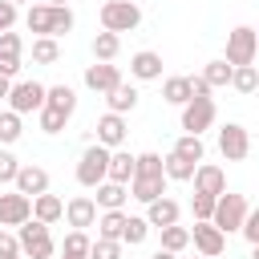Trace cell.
Masks as SVG:
<instances>
[{
    "label": "cell",
    "instance_id": "obj_3",
    "mask_svg": "<svg viewBox=\"0 0 259 259\" xmlns=\"http://www.w3.org/2000/svg\"><path fill=\"white\" fill-rule=\"evenodd\" d=\"M16 239H20V251L28 259H53V251H57V243L49 235V223H40V219H28L24 227H16Z\"/></svg>",
    "mask_w": 259,
    "mask_h": 259
},
{
    "label": "cell",
    "instance_id": "obj_39",
    "mask_svg": "<svg viewBox=\"0 0 259 259\" xmlns=\"http://www.w3.org/2000/svg\"><path fill=\"white\" fill-rule=\"evenodd\" d=\"M36 117H40V130H45V134H61V130H65V121H69L61 109H49V105H45Z\"/></svg>",
    "mask_w": 259,
    "mask_h": 259
},
{
    "label": "cell",
    "instance_id": "obj_23",
    "mask_svg": "<svg viewBox=\"0 0 259 259\" xmlns=\"http://www.w3.org/2000/svg\"><path fill=\"white\" fill-rule=\"evenodd\" d=\"M32 219H40V223H61L65 219V202L57 198V194H36L32 198Z\"/></svg>",
    "mask_w": 259,
    "mask_h": 259
},
{
    "label": "cell",
    "instance_id": "obj_17",
    "mask_svg": "<svg viewBox=\"0 0 259 259\" xmlns=\"http://www.w3.org/2000/svg\"><path fill=\"white\" fill-rule=\"evenodd\" d=\"M24 24H28V32H36V36H53V24H57V8L53 4H32L28 12H24Z\"/></svg>",
    "mask_w": 259,
    "mask_h": 259
},
{
    "label": "cell",
    "instance_id": "obj_37",
    "mask_svg": "<svg viewBox=\"0 0 259 259\" xmlns=\"http://www.w3.org/2000/svg\"><path fill=\"white\" fill-rule=\"evenodd\" d=\"M214 206H219V198H214V194H198V190H194V198H190L194 223H210V219H214Z\"/></svg>",
    "mask_w": 259,
    "mask_h": 259
},
{
    "label": "cell",
    "instance_id": "obj_30",
    "mask_svg": "<svg viewBox=\"0 0 259 259\" xmlns=\"http://www.w3.org/2000/svg\"><path fill=\"white\" fill-rule=\"evenodd\" d=\"M32 61H36V65H57V61H61L57 36H36V40H32Z\"/></svg>",
    "mask_w": 259,
    "mask_h": 259
},
{
    "label": "cell",
    "instance_id": "obj_25",
    "mask_svg": "<svg viewBox=\"0 0 259 259\" xmlns=\"http://www.w3.org/2000/svg\"><path fill=\"white\" fill-rule=\"evenodd\" d=\"M49 109H61L65 117H73L77 113V93H73V85H49V101H45Z\"/></svg>",
    "mask_w": 259,
    "mask_h": 259
},
{
    "label": "cell",
    "instance_id": "obj_34",
    "mask_svg": "<svg viewBox=\"0 0 259 259\" xmlns=\"http://www.w3.org/2000/svg\"><path fill=\"white\" fill-rule=\"evenodd\" d=\"M186 247H190V227H178V223H174V227H166V231H162V251L182 255Z\"/></svg>",
    "mask_w": 259,
    "mask_h": 259
},
{
    "label": "cell",
    "instance_id": "obj_19",
    "mask_svg": "<svg viewBox=\"0 0 259 259\" xmlns=\"http://www.w3.org/2000/svg\"><path fill=\"white\" fill-rule=\"evenodd\" d=\"M178 214H182V206H178L174 198H158V202H150V206H146V223H150V227H158V231L174 227V223H178Z\"/></svg>",
    "mask_w": 259,
    "mask_h": 259
},
{
    "label": "cell",
    "instance_id": "obj_6",
    "mask_svg": "<svg viewBox=\"0 0 259 259\" xmlns=\"http://www.w3.org/2000/svg\"><path fill=\"white\" fill-rule=\"evenodd\" d=\"M247 210H251V206H247V198L227 190V194H219V206H214V219H210V223H214L223 235H227V231H243Z\"/></svg>",
    "mask_w": 259,
    "mask_h": 259
},
{
    "label": "cell",
    "instance_id": "obj_24",
    "mask_svg": "<svg viewBox=\"0 0 259 259\" xmlns=\"http://www.w3.org/2000/svg\"><path fill=\"white\" fill-rule=\"evenodd\" d=\"M138 97H142V93H138L134 85H125V81H121L113 93H105V101H109V113H121V117L138 109Z\"/></svg>",
    "mask_w": 259,
    "mask_h": 259
},
{
    "label": "cell",
    "instance_id": "obj_11",
    "mask_svg": "<svg viewBox=\"0 0 259 259\" xmlns=\"http://www.w3.org/2000/svg\"><path fill=\"white\" fill-rule=\"evenodd\" d=\"M166 174H138L134 182H130V198H138L142 206H150V202H158V198H166Z\"/></svg>",
    "mask_w": 259,
    "mask_h": 259
},
{
    "label": "cell",
    "instance_id": "obj_35",
    "mask_svg": "<svg viewBox=\"0 0 259 259\" xmlns=\"http://www.w3.org/2000/svg\"><path fill=\"white\" fill-rule=\"evenodd\" d=\"M20 134H24V121H20V113L4 109V113H0V146H12V142H20Z\"/></svg>",
    "mask_w": 259,
    "mask_h": 259
},
{
    "label": "cell",
    "instance_id": "obj_52",
    "mask_svg": "<svg viewBox=\"0 0 259 259\" xmlns=\"http://www.w3.org/2000/svg\"><path fill=\"white\" fill-rule=\"evenodd\" d=\"M251 259H259V243H255V247H251Z\"/></svg>",
    "mask_w": 259,
    "mask_h": 259
},
{
    "label": "cell",
    "instance_id": "obj_21",
    "mask_svg": "<svg viewBox=\"0 0 259 259\" xmlns=\"http://www.w3.org/2000/svg\"><path fill=\"white\" fill-rule=\"evenodd\" d=\"M162 101H170V105H190L194 101V89H190V77H166L162 81Z\"/></svg>",
    "mask_w": 259,
    "mask_h": 259
},
{
    "label": "cell",
    "instance_id": "obj_20",
    "mask_svg": "<svg viewBox=\"0 0 259 259\" xmlns=\"http://www.w3.org/2000/svg\"><path fill=\"white\" fill-rule=\"evenodd\" d=\"M134 174H138V154H130V150H113V158H109V182L130 186Z\"/></svg>",
    "mask_w": 259,
    "mask_h": 259
},
{
    "label": "cell",
    "instance_id": "obj_44",
    "mask_svg": "<svg viewBox=\"0 0 259 259\" xmlns=\"http://www.w3.org/2000/svg\"><path fill=\"white\" fill-rule=\"evenodd\" d=\"M243 239H247L251 247L259 243V206H251V210H247V223H243Z\"/></svg>",
    "mask_w": 259,
    "mask_h": 259
},
{
    "label": "cell",
    "instance_id": "obj_27",
    "mask_svg": "<svg viewBox=\"0 0 259 259\" xmlns=\"http://www.w3.org/2000/svg\"><path fill=\"white\" fill-rule=\"evenodd\" d=\"M89 247H93V239L85 231H69L61 243V259H89Z\"/></svg>",
    "mask_w": 259,
    "mask_h": 259
},
{
    "label": "cell",
    "instance_id": "obj_29",
    "mask_svg": "<svg viewBox=\"0 0 259 259\" xmlns=\"http://www.w3.org/2000/svg\"><path fill=\"white\" fill-rule=\"evenodd\" d=\"M117 53H121V36H117V32H105V28H101V32L93 36V57H97V61H113Z\"/></svg>",
    "mask_w": 259,
    "mask_h": 259
},
{
    "label": "cell",
    "instance_id": "obj_28",
    "mask_svg": "<svg viewBox=\"0 0 259 259\" xmlns=\"http://www.w3.org/2000/svg\"><path fill=\"white\" fill-rule=\"evenodd\" d=\"M162 162H166V178H170V182H194V170H198L194 162H186V158H178L174 150H170V154H166Z\"/></svg>",
    "mask_w": 259,
    "mask_h": 259
},
{
    "label": "cell",
    "instance_id": "obj_14",
    "mask_svg": "<svg viewBox=\"0 0 259 259\" xmlns=\"http://www.w3.org/2000/svg\"><path fill=\"white\" fill-rule=\"evenodd\" d=\"M65 219H69V227H73V231H85V227H93V223H97V202H93L89 194H77V198H69V202H65Z\"/></svg>",
    "mask_w": 259,
    "mask_h": 259
},
{
    "label": "cell",
    "instance_id": "obj_9",
    "mask_svg": "<svg viewBox=\"0 0 259 259\" xmlns=\"http://www.w3.org/2000/svg\"><path fill=\"white\" fill-rule=\"evenodd\" d=\"M190 243H194V251L206 255V259H219V255L227 251V235H223L214 223H194V227H190Z\"/></svg>",
    "mask_w": 259,
    "mask_h": 259
},
{
    "label": "cell",
    "instance_id": "obj_18",
    "mask_svg": "<svg viewBox=\"0 0 259 259\" xmlns=\"http://www.w3.org/2000/svg\"><path fill=\"white\" fill-rule=\"evenodd\" d=\"M130 73H134L138 81H158V77H162V57H158L154 49L134 53V57H130Z\"/></svg>",
    "mask_w": 259,
    "mask_h": 259
},
{
    "label": "cell",
    "instance_id": "obj_2",
    "mask_svg": "<svg viewBox=\"0 0 259 259\" xmlns=\"http://www.w3.org/2000/svg\"><path fill=\"white\" fill-rule=\"evenodd\" d=\"M142 24V8L134 4V0H105L101 4V28L105 32H134Z\"/></svg>",
    "mask_w": 259,
    "mask_h": 259
},
{
    "label": "cell",
    "instance_id": "obj_46",
    "mask_svg": "<svg viewBox=\"0 0 259 259\" xmlns=\"http://www.w3.org/2000/svg\"><path fill=\"white\" fill-rule=\"evenodd\" d=\"M73 12L69 8H57V24H53V36H65V32H73Z\"/></svg>",
    "mask_w": 259,
    "mask_h": 259
},
{
    "label": "cell",
    "instance_id": "obj_33",
    "mask_svg": "<svg viewBox=\"0 0 259 259\" xmlns=\"http://www.w3.org/2000/svg\"><path fill=\"white\" fill-rule=\"evenodd\" d=\"M146 235H150L146 214H130V219H125V231H121V243H125V247H138V243H146Z\"/></svg>",
    "mask_w": 259,
    "mask_h": 259
},
{
    "label": "cell",
    "instance_id": "obj_54",
    "mask_svg": "<svg viewBox=\"0 0 259 259\" xmlns=\"http://www.w3.org/2000/svg\"><path fill=\"white\" fill-rule=\"evenodd\" d=\"M194 259H206V255H194Z\"/></svg>",
    "mask_w": 259,
    "mask_h": 259
},
{
    "label": "cell",
    "instance_id": "obj_40",
    "mask_svg": "<svg viewBox=\"0 0 259 259\" xmlns=\"http://www.w3.org/2000/svg\"><path fill=\"white\" fill-rule=\"evenodd\" d=\"M138 174H166V162H162V154H138ZM134 174V178H138Z\"/></svg>",
    "mask_w": 259,
    "mask_h": 259
},
{
    "label": "cell",
    "instance_id": "obj_10",
    "mask_svg": "<svg viewBox=\"0 0 259 259\" xmlns=\"http://www.w3.org/2000/svg\"><path fill=\"white\" fill-rule=\"evenodd\" d=\"M32 219V198L20 194V190H8L0 194V227H24Z\"/></svg>",
    "mask_w": 259,
    "mask_h": 259
},
{
    "label": "cell",
    "instance_id": "obj_48",
    "mask_svg": "<svg viewBox=\"0 0 259 259\" xmlns=\"http://www.w3.org/2000/svg\"><path fill=\"white\" fill-rule=\"evenodd\" d=\"M190 89H194V97H210V85H206V77L198 73V77H190Z\"/></svg>",
    "mask_w": 259,
    "mask_h": 259
},
{
    "label": "cell",
    "instance_id": "obj_31",
    "mask_svg": "<svg viewBox=\"0 0 259 259\" xmlns=\"http://www.w3.org/2000/svg\"><path fill=\"white\" fill-rule=\"evenodd\" d=\"M202 77H206V85H210V89H223V85H231L235 65H227V57H219V61H210V65L202 69Z\"/></svg>",
    "mask_w": 259,
    "mask_h": 259
},
{
    "label": "cell",
    "instance_id": "obj_36",
    "mask_svg": "<svg viewBox=\"0 0 259 259\" xmlns=\"http://www.w3.org/2000/svg\"><path fill=\"white\" fill-rule=\"evenodd\" d=\"M231 89H235V93H255V89H259V69H255V65H243V69H235V77H231Z\"/></svg>",
    "mask_w": 259,
    "mask_h": 259
},
{
    "label": "cell",
    "instance_id": "obj_49",
    "mask_svg": "<svg viewBox=\"0 0 259 259\" xmlns=\"http://www.w3.org/2000/svg\"><path fill=\"white\" fill-rule=\"evenodd\" d=\"M12 85H16V81H8V77H0V101H8V97H12Z\"/></svg>",
    "mask_w": 259,
    "mask_h": 259
},
{
    "label": "cell",
    "instance_id": "obj_51",
    "mask_svg": "<svg viewBox=\"0 0 259 259\" xmlns=\"http://www.w3.org/2000/svg\"><path fill=\"white\" fill-rule=\"evenodd\" d=\"M45 4H53V8H69V0H45Z\"/></svg>",
    "mask_w": 259,
    "mask_h": 259
},
{
    "label": "cell",
    "instance_id": "obj_7",
    "mask_svg": "<svg viewBox=\"0 0 259 259\" xmlns=\"http://www.w3.org/2000/svg\"><path fill=\"white\" fill-rule=\"evenodd\" d=\"M214 117H219L214 101H210V97H194L190 105H182V134L202 138V130H210V125H214Z\"/></svg>",
    "mask_w": 259,
    "mask_h": 259
},
{
    "label": "cell",
    "instance_id": "obj_8",
    "mask_svg": "<svg viewBox=\"0 0 259 259\" xmlns=\"http://www.w3.org/2000/svg\"><path fill=\"white\" fill-rule=\"evenodd\" d=\"M219 154H223L227 162H243V158L251 154V134H247L239 121H227V125L219 130Z\"/></svg>",
    "mask_w": 259,
    "mask_h": 259
},
{
    "label": "cell",
    "instance_id": "obj_53",
    "mask_svg": "<svg viewBox=\"0 0 259 259\" xmlns=\"http://www.w3.org/2000/svg\"><path fill=\"white\" fill-rule=\"evenodd\" d=\"M12 4H28V8H32V0H12Z\"/></svg>",
    "mask_w": 259,
    "mask_h": 259
},
{
    "label": "cell",
    "instance_id": "obj_43",
    "mask_svg": "<svg viewBox=\"0 0 259 259\" xmlns=\"http://www.w3.org/2000/svg\"><path fill=\"white\" fill-rule=\"evenodd\" d=\"M0 53H4V57H20V53H24L20 32H4V36H0Z\"/></svg>",
    "mask_w": 259,
    "mask_h": 259
},
{
    "label": "cell",
    "instance_id": "obj_50",
    "mask_svg": "<svg viewBox=\"0 0 259 259\" xmlns=\"http://www.w3.org/2000/svg\"><path fill=\"white\" fill-rule=\"evenodd\" d=\"M150 259H178V255H174V251H162V247H158V251H154Z\"/></svg>",
    "mask_w": 259,
    "mask_h": 259
},
{
    "label": "cell",
    "instance_id": "obj_13",
    "mask_svg": "<svg viewBox=\"0 0 259 259\" xmlns=\"http://www.w3.org/2000/svg\"><path fill=\"white\" fill-rule=\"evenodd\" d=\"M194 190L198 194H227V174H223V166H214V162H198V170H194Z\"/></svg>",
    "mask_w": 259,
    "mask_h": 259
},
{
    "label": "cell",
    "instance_id": "obj_1",
    "mask_svg": "<svg viewBox=\"0 0 259 259\" xmlns=\"http://www.w3.org/2000/svg\"><path fill=\"white\" fill-rule=\"evenodd\" d=\"M109 158H113V150H105L101 142L85 146V154H81V162H77V182H81L85 190H97V186L109 178Z\"/></svg>",
    "mask_w": 259,
    "mask_h": 259
},
{
    "label": "cell",
    "instance_id": "obj_22",
    "mask_svg": "<svg viewBox=\"0 0 259 259\" xmlns=\"http://www.w3.org/2000/svg\"><path fill=\"white\" fill-rule=\"evenodd\" d=\"M125 198H130V186H121V182H109V178H105V182L97 186V198H93V202H97L101 210H121V206H125Z\"/></svg>",
    "mask_w": 259,
    "mask_h": 259
},
{
    "label": "cell",
    "instance_id": "obj_47",
    "mask_svg": "<svg viewBox=\"0 0 259 259\" xmlns=\"http://www.w3.org/2000/svg\"><path fill=\"white\" fill-rule=\"evenodd\" d=\"M16 73H20V57H4V53H0V77L12 81Z\"/></svg>",
    "mask_w": 259,
    "mask_h": 259
},
{
    "label": "cell",
    "instance_id": "obj_4",
    "mask_svg": "<svg viewBox=\"0 0 259 259\" xmlns=\"http://www.w3.org/2000/svg\"><path fill=\"white\" fill-rule=\"evenodd\" d=\"M255 53H259V36L251 24H239L227 32V65H235V69L255 65Z\"/></svg>",
    "mask_w": 259,
    "mask_h": 259
},
{
    "label": "cell",
    "instance_id": "obj_12",
    "mask_svg": "<svg viewBox=\"0 0 259 259\" xmlns=\"http://www.w3.org/2000/svg\"><path fill=\"white\" fill-rule=\"evenodd\" d=\"M85 85H89L93 93H113V89L121 85V73H117V65H109V61H93V65L85 69Z\"/></svg>",
    "mask_w": 259,
    "mask_h": 259
},
{
    "label": "cell",
    "instance_id": "obj_45",
    "mask_svg": "<svg viewBox=\"0 0 259 259\" xmlns=\"http://www.w3.org/2000/svg\"><path fill=\"white\" fill-rule=\"evenodd\" d=\"M12 24H16V4L12 0H0V36L12 32Z\"/></svg>",
    "mask_w": 259,
    "mask_h": 259
},
{
    "label": "cell",
    "instance_id": "obj_32",
    "mask_svg": "<svg viewBox=\"0 0 259 259\" xmlns=\"http://www.w3.org/2000/svg\"><path fill=\"white\" fill-rule=\"evenodd\" d=\"M174 154L198 166V162H202V154H206V146H202V138H194V134H182V138L174 142Z\"/></svg>",
    "mask_w": 259,
    "mask_h": 259
},
{
    "label": "cell",
    "instance_id": "obj_55",
    "mask_svg": "<svg viewBox=\"0 0 259 259\" xmlns=\"http://www.w3.org/2000/svg\"><path fill=\"white\" fill-rule=\"evenodd\" d=\"M255 36H259V28H255Z\"/></svg>",
    "mask_w": 259,
    "mask_h": 259
},
{
    "label": "cell",
    "instance_id": "obj_5",
    "mask_svg": "<svg viewBox=\"0 0 259 259\" xmlns=\"http://www.w3.org/2000/svg\"><path fill=\"white\" fill-rule=\"evenodd\" d=\"M45 101H49V85H40V81H16L12 97H8V109L24 117V113H40Z\"/></svg>",
    "mask_w": 259,
    "mask_h": 259
},
{
    "label": "cell",
    "instance_id": "obj_26",
    "mask_svg": "<svg viewBox=\"0 0 259 259\" xmlns=\"http://www.w3.org/2000/svg\"><path fill=\"white\" fill-rule=\"evenodd\" d=\"M125 210H105L101 219H97V239H113V243H121V231H125Z\"/></svg>",
    "mask_w": 259,
    "mask_h": 259
},
{
    "label": "cell",
    "instance_id": "obj_15",
    "mask_svg": "<svg viewBox=\"0 0 259 259\" xmlns=\"http://www.w3.org/2000/svg\"><path fill=\"white\" fill-rule=\"evenodd\" d=\"M97 142L105 150H121V142H125V117L121 113H101L97 117Z\"/></svg>",
    "mask_w": 259,
    "mask_h": 259
},
{
    "label": "cell",
    "instance_id": "obj_42",
    "mask_svg": "<svg viewBox=\"0 0 259 259\" xmlns=\"http://www.w3.org/2000/svg\"><path fill=\"white\" fill-rule=\"evenodd\" d=\"M24 251H20V239L16 235H8V231H0V259H20Z\"/></svg>",
    "mask_w": 259,
    "mask_h": 259
},
{
    "label": "cell",
    "instance_id": "obj_38",
    "mask_svg": "<svg viewBox=\"0 0 259 259\" xmlns=\"http://www.w3.org/2000/svg\"><path fill=\"white\" fill-rule=\"evenodd\" d=\"M121 247H125V243H113V239H93L89 259H121Z\"/></svg>",
    "mask_w": 259,
    "mask_h": 259
},
{
    "label": "cell",
    "instance_id": "obj_41",
    "mask_svg": "<svg viewBox=\"0 0 259 259\" xmlns=\"http://www.w3.org/2000/svg\"><path fill=\"white\" fill-rule=\"evenodd\" d=\"M16 174H20V162H16L8 150H0V186H4V182L16 186Z\"/></svg>",
    "mask_w": 259,
    "mask_h": 259
},
{
    "label": "cell",
    "instance_id": "obj_16",
    "mask_svg": "<svg viewBox=\"0 0 259 259\" xmlns=\"http://www.w3.org/2000/svg\"><path fill=\"white\" fill-rule=\"evenodd\" d=\"M16 190L28 194V198L49 194V170H45V166H20V174H16Z\"/></svg>",
    "mask_w": 259,
    "mask_h": 259
}]
</instances>
